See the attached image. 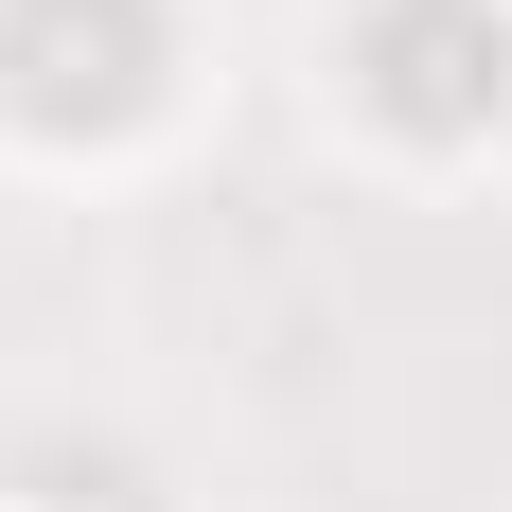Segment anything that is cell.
Masks as SVG:
<instances>
[{
  "label": "cell",
  "mask_w": 512,
  "mask_h": 512,
  "mask_svg": "<svg viewBox=\"0 0 512 512\" xmlns=\"http://www.w3.org/2000/svg\"><path fill=\"white\" fill-rule=\"evenodd\" d=\"M177 89V18L159 0H0V106L36 142H124Z\"/></svg>",
  "instance_id": "obj_1"
},
{
  "label": "cell",
  "mask_w": 512,
  "mask_h": 512,
  "mask_svg": "<svg viewBox=\"0 0 512 512\" xmlns=\"http://www.w3.org/2000/svg\"><path fill=\"white\" fill-rule=\"evenodd\" d=\"M354 106L407 124V142L512 124V18H495V0H371V18H354Z\"/></svg>",
  "instance_id": "obj_2"
}]
</instances>
